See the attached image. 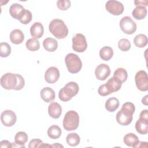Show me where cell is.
Segmentation results:
<instances>
[{
  "instance_id": "cell-1",
  "label": "cell",
  "mask_w": 148,
  "mask_h": 148,
  "mask_svg": "<svg viewBox=\"0 0 148 148\" xmlns=\"http://www.w3.org/2000/svg\"><path fill=\"white\" fill-rule=\"evenodd\" d=\"M1 85L6 90H20L25 86V80L20 74L6 73L1 78Z\"/></svg>"
},
{
  "instance_id": "cell-2",
  "label": "cell",
  "mask_w": 148,
  "mask_h": 148,
  "mask_svg": "<svg viewBox=\"0 0 148 148\" xmlns=\"http://www.w3.org/2000/svg\"><path fill=\"white\" fill-rule=\"evenodd\" d=\"M135 110V107L134 103L130 102H125L122 105L121 109L116 114V121L121 125H129L132 121Z\"/></svg>"
},
{
  "instance_id": "cell-3",
  "label": "cell",
  "mask_w": 148,
  "mask_h": 148,
  "mask_svg": "<svg viewBox=\"0 0 148 148\" xmlns=\"http://www.w3.org/2000/svg\"><path fill=\"white\" fill-rule=\"evenodd\" d=\"M49 29L51 34L58 39H64L68 34V28L63 20L56 18L51 21Z\"/></svg>"
},
{
  "instance_id": "cell-4",
  "label": "cell",
  "mask_w": 148,
  "mask_h": 148,
  "mask_svg": "<svg viewBox=\"0 0 148 148\" xmlns=\"http://www.w3.org/2000/svg\"><path fill=\"white\" fill-rule=\"evenodd\" d=\"M79 90L78 84L76 82H70L59 91V99L64 102L68 101L78 93Z\"/></svg>"
},
{
  "instance_id": "cell-5",
  "label": "cell",
  "mask_w": 148,
  "mask_h": 148,
  "mask_svg": "<svg viewBox=\"0 0 148 148\" xmlns=\"http://www.w3.org/2000/svg\"><path fill=\"white\" fill-rule=\"evenodd\" d=\"M79 124V116L78 113L74 110L67 112L63 119L62 125L66 131H73L77 128Z\"/></svg>"
},
{
  "instance_id": "cell-6",
  "label": "cell",
  "mask_w": 148,
  "mask_h": 148,
  "mask_svg": "<svg viewBox=\"0 0 148 148\" xmlns=\"http://www.w3.org/2000/svg\"><path fill=\"white\" fill-rule=\"evenodd\" d=\"M68 71L71 73H78L82 69V62L79 57L74 53L68 54L65 58Z\"/></svg>"
},
{
  "instance_id": "cell-7",
  "label": "cell",
  "mask_w": 148,
  "mask_h": 148,
  "mask_svg": "<svg viewBox=\"0 0 148 148\" xmlns=\"http://www.w3.org/2000/svg\"><path fill=\"white\" fill-rule=\"evenodd\" d=\"M119 25L121 31L128 35L133 34L137 28L136 23L130 16L123 17L120 21Z\"/></svg>"
},
{
  "instance_id": "cell-8",
  "label": "cell",
  "mask_w": 148,
  "mask_h": 148,
  "mask_svg": "<svg viewBox=\"0 0 148 148\" xmlns=\"http://www.w3.org/2000/svg\"><path fill=\"white\" fill-rule=\"evenodd\" d=\"M87 47V43L84 35L77 33L72 38V49L79 53L84 52Z\"/></svg>"
},
{
  "instance_id": "cell-9",
  "label": "cell",
  "mask_w": 148,
  "mask_h": 148,
  "mask_svg": "<svg viewBox=\"0 0 148 148\" xmlns=\"http://www.w3.org/2000/svg\"><path fill=\"white\" fill-rule=\"evenodd\" d=\"M135 82L139 90L141 91L148 90V77L145 71L140 70L136 72L135 76Z\"/></svg>"
},
{
  "instance_id": "cell-10",
  "label": "cell",
  "mask_w": 148,
  "mask_h": 148,
  "mask_svg": "<svg viewBox=\"0 0 148 148\" xmlns=\"http://www.w3.org/2000/svg\"><path fill=\"white\" fill-rule=\"evenodd\" d=\"M105 8L108 12L114 16L121 14L124 10L123 4L117 1L110 0L106 2Z\"/></svg>"
},
{
  "instance_id": "cell-11",
  "label": "cell",
  "mask_w": 148,
  "mask_h": 148,
  "mask_svg": "<svg viewBox=\"0 0 148 148\" xmlns=\"http://www.w3.org/2000/svg\"><path fill=\"white\" fill-rule=\"evenodd\" d=\"M1 120L2 123L6 127H12L17 121L16 113L11 110H5L1 114Z\"/></svg>"
},
{
  "instance_id": "cell-12",
  "label": "cell",
  "mask_w": 148,
  "mask_h": 148,
  "mask_svg": "<svg viewBox=\"0 0 148 148\" xmlns=\"http://www.w3.org/2000/svg\"><path fill=\"white\" fill-rule=\"evenodd\" d=\"M110 74V69L106 64L98 65L95 70V75L97 79L105 80Z\"/></svg>"
},
{
  "instance_id": "cell-13",
  "label": "cell",
  "mask_w": 148,
  "mask_h": 148,
  "mask_svg": "<svg viewBox=\"0 0 148 148\" xmlns=\"http://www.w3.org/2000/svg\"><path fill=\"white\" fill-rule=\"evenodd\" d=\"M60 77V72L55 66L49 67L45 72V79L46 82L49 84L56 83Z\"/></svg>"
},
{
  "instance_id": "cell-14",
  "label": "cell",
  "mask_w": 148,
  "mask_h": 148,
  "mask_svg": "<svg viewBox=\"0 0 148 148\" xmlns=\"http://www.w3.org/2000/svg\"><path fill=\"white\" fill-rule=\"evenodd\" d=\"M25 9L19 3H13L9 8V13L10 16L16 19L20 20L21 18Z\"/></svg>"
},
{
  "instance_id": "cell-15",
  "label": "cell",
  "mask_w": 148,
  "mask_h": 148,
  "mask_svg": "<svg viewBox=\"0 0 148 148\" xmlns=\"http://www.w3.org/2000/svg\"><path fill=\"white\" fill-rule=\"evenodd\" d=\"M30 33L33 38L39 39L44 33V28L42 23L39 22L34 23L30 28Z\"/></svg>"
},
{
  "instance_id": "cell-16",
  "label": "cell",
  "mask_w": 148,
  "mask_h": 148,
  "mask_svg": "<svg viewBox=\"0 0 148 148\" xmlns=\"http://www.w3.org/2000/svg\"><path fill=\"white\" fill-rule=\"evenodd\" d=\"M48 113L49 116L53 119H58L62 113V108L61 105L56 102H51L48 107Z\"/></svg>"
},
{
  "instance_id": "cell-17",
  "label": "cell",
  "mask_w": 148,
  "mask_h": 148,
  "mask_svg": "<svg viewBox=\"0 0 148 148\" xmlns=\"http://www.w3.org/2000/svg\"><path fill=\"white\" fill-rule=\"evenodd\" d=\"M40 95L41 98L46 102H52L56 97L54 91L49 87L42 88L40 91Z\"/></svg>"
},
{
  "instance_id": "cell-18",
  "label": "cell",
  "mask_w": 148,
  "mask_h": 148,
  "mask_svg": "<svg viewBox=\"0 0 148 148\" xmlns=\"http://www.w3.org/2000/svg\"><path fill=\"white\" fill-rule=\"evenodd\" d=\"M10 40L13 44H21L24 40V35L19 29H13L10 34Z\"/></svg>"
},
{
  "instance_id": "cell-19",
  "label": "cell",
  "mask_w": 148,
  "mask_h": 148,
  "mask_svg": "<svg viewBox=\"0 0 148 148\" xmlns=\"http://www.w3.org/2000/svg\"><path fill=\"white\" fill-rule=\"evenodd\" d=\"M124 143L128 146L137 147L139 140L138 136L133 133H128L125 135L123 138Z\"/></svg>"
},
{
  "instance_id": "cell-20",
  "label": "cell",
  "mask_w": 148,
  "mask_h": 148,
  "mask_svg": "<svg viewBox=\"0 0 148 148\" xmlns=\"http://www.w3.org/2000/svg\"><path fill=\"white\" fill-rule=\"evenodd\" d=\"M106 85L112 93L119 91L121 88L122 83L117 77L113 76L107 81Z\"/></svg>"
},
{
  "instance_id": "cell-21",
  "label": "cell",
  "mask_w": 148,
  "mask_h": 148,
  "mask_svg": "<svg viewBox=\"0 0 148 148\" xmlns=\"http://www.w3.org/2000/svg\"><path fill=\"white\" fill-rule=\"evenodd\" d=\"M43 46L46 51L53 52L56 51L58 47V42L54 38H47L43 40Z\"/></svg>"
},
{
  "instance_id": "cell-22",
  "label": "cell",
  "mask_w": 148,
  "mask_h": 148,
  "mask_svg": "<svg viewBox=\"0 0 148 148\" xmlns=\"http://www.w3.org/2000/svg\"><path fill=\"white\" fill-rule=\"evenodd\" d=\"M135 129L140 134H147L148 132V120L139 119L135 123Z\"/></svg>"
},
{
  "instance_id": "cell-23",
  "label": "cell",
  "mask_w": 148,
  "mask_h": 148,
  "mask_svg": "<svg viewBox=\"0 0 148 148\" xmlns=\"http://www.w3.org/2000/svg\"><path fill=\"white\" fill-rule=\"evenodd\" d=\"M119 101L116 97L108 98L105 104V109L109 112H113L117 110L119 106Z\"/></svg>"
},
{
  "instance_id": "cell-24",
  "label": "cell",
  "mask_w": 148,
  "mask_h": 148,
  "mask_svg": "<svg viewBox=\"0 0 148 148\" xmlns=\"http://www.w3.org/2000/svg\"><path fill=\"white\" fill-rule=\"evenodd\" d=\"M132 15L137 20H140L145 18L147 15V9L144 6H136L132 11Z\"/></svg>"
},
{
  "instance_id": "cell-25",
  "label": "cell",
  "mask_w": 148,
  "mask_h": 148,
  "mask_svg": "<svg viewBox=\"0 0 148 148\" xmlns=\"http://www.w3.org/2000/svg\"><path fill=\"white\" fill-rule=\"evenodd\" d=\"M113 56V50L111 47L104 46L99 50L100 58L104 61L110 60Z\"/></svg>"
},
{
  "instance_id": "cell-26",
  "label": "cell",
  "mask_w": 148,
  "mask_h": 148,
  "mask_svg": "<svg viewBox=\"0 0 148 148\" xmlns=\"http://www.w3.org/2000/svg\"><path fill=\"white\" fill-rule=\"evenodd\" d=\"M48 136L53 139H57L61 135L62 131L60 127L57 125H51L47 130Z\"/></svg>"
},
{
  "instance_id": "cell-27",
  "label": "cell",
  "mask_w": 148,
  "mask_h": 148,
  "mask_svg": "<svg viewBox=\"0 0 148 148\" xmlns=\"http://www.w3.org/2000/svg\"><path fill=\"white\" fill-rule=\"evenodd\" d=\"M66 142L70 146H76L80 143V138L77 134L72 132L68 134L66 137Z\"/></svg>"
},
{
  "instance_id": "cell-28",
  "label": "cell",
  "mask_w": 148,
  "mask_h": 148,
  "mask_svg": "<svg viewBox=\"0 0 148 148\" xmlns=\"http://www.w3.org/2000/svg\"><path fill=\"white\" fill-rule=\"evenodd\" d=\"M134 45L139 48L145 47L147 44V37L143 34H140L135 36L134 39Z\"/></svg>"
},
{
  "instance_id": "cell-29",
  "label": "cell",
  "mask_w": 148,
  "mask_h": 148,
  "mask_svg": "<svg viewBox=\"0 0 148 148\" xmlns=\"http://www.w3.org/2000/svg\"><path fill=\"white\" fill-rule=\"evenodd\" d=\"M28 136L27 133L23 131H19L16 133L14 136V142L25 147V143L28 141Z\"/></svg>"
},
{
  "instance_id": "cell-30",
  "label": "cell",
  "mask_w": 148,
  "mask_h": 148,
  "mask_svg": "<svg viewBox=\"0 0 148 148\" xmlns=\"http://www.w3.org/2000/svg\"><path fill=\"white\" fill-rule=\"evenodd\" d=\"M25 46L28 50L31 51H37L40 48V43L38 39L35 38H31L27 40Z\"/></svg>"
},
{
  "instance_id": "cell-31",
  "label": "cell",
  "mask_w": 148,
  "mask_h": 148,
  "mask_svg": "<svg viewBox=\"0 0 148 148\" xmlns=\"http://www.w3.org/2000/svg\"><path fill=\"white\" fill-rule=\"evenodd\" d=\"M113 76L117 77L123 83L126 81L128 77V73L127 71L123 68H118L114 72Z\"/></svg>"
},
{
  "instance_id": "cell-32",
  "label": "cell",
  "mask_w": 148,
  "mask_h": 148,
  "mask_svg": "<svg viewBox=\"0 0 148 148\" xmlns=\"http://www.w3.org/2000/svg\"><path fill=\"white\" fill-rule=\"evenodd\" d=\"M10 53V46L6 42H1L0 43V56L1 57H7Z\"/></svg>"
},
{
  "instance_id": "cell-33",
  "label": "cell",
  "mask_w": 148,
  "mask_h": 148,
  "mask_svg": "<svg viewBox=\"0 0 148 148\" xmlns=\"http://www.w3.org/2000/svg\"><path fill=\"white\" fill-rule=\"evenodd\" d=\"M131 43L127 39H121L118 42V47L122 51H127L131 49Z\"/></svg>"
},
{
  "instance_id": "cell-34",
  "label": "cell",
  "mask_w": 148,
  "mask_h": 148,
  "mask_svg": "<svg viewBox=\"0 0 148 148\" xmlns=\"http://www.w3.org/2000/svg\"><path fill=\"white\" fill-rule=\"evenodd\" d=\"M32 18V13L29 10L25 9L24 12L19 21L23 24H27L31 21Z\"/></svg>"
},
{
  "instance_id": "cell-35",
  "label": "cell",
  "mask_w": 148,
  "mask_h": 148,
  "mask_svg": "<svg viewBox=\"0 0 148 148\" xmlns=\"http://www.w3.org/2000/svg\"><path fill=\"white\" fill-rule=\"evenodd\" d=\"M71 1L68 0H58L57 2V6L61 10H66L71 7Z\"/></svg>"
},
{
  "instance_id": "cell-36",
  "label": "cell",
  "mask_w": 148,
  "mask_h": 148,
  "mask_svg": "<svg viewBox=\"0 0 148 148\" xmlns=\"http://www.w3.org/2000/svg\"><path fill=\"white\" fill-rule=\"evenodd\" d=\"M98 92L101 96H102V97H105L112 94L111 91H110L109 88L107 87L106 84H102L99 87L98 89Z\"/></svg>"
},
{
  "instance_id": "cell-37",
  "label": "cell",
  "mask_w": 148,
  "mask_h": 148,
  "mask_svg": "<svg viewBox=\"0 0 148 148\" xmlns=\"http://www.w3.org/2000/svg\"><path fill=\"white\" fill-rule=\"evenodd\" d=\"M42 143H43V142L42 140L39 139H34L29 142L28 144V147L29 148L39 147Z\"/></svg>"
},
{
  "instance_id": "cell-38",
  "label": "cell",
  "mask_w": 148,
  "mask_h": 148,
  "mask_svg": "<svg viewBox=\"0 0 148 148\" xmlns=\"http://www.w3.org/2000/svg\"><path fill=\"white\" fill-rule=\"evenodd\" d=\"M0 147L3 148V147H13V144L12 143L10 142L9 141L7 140H3L1 141L0 142Z\"/></svg>"
},
{
  "instance_id": "cell-39",
  "label": "cell",
  "mask_w": 148,
  "mask_h": 148,
  "mask_svg": "<svg viewBox=\"0 0 148 148\" xmlns=\"http://www.w3.org/2000/svg\"><path fill=\"white\" fill-rule=\"evenodd\" d=\"M148 1L147 0L146 1H134V3L135 5L136 6H147Z\"/></svg>"
},
{
  "instance_id": "cell-40",
  "label": "cell",
  "mask_w": 148,
  "mask_h": 148,
  "mask_svg": "<svg viewBox=\"0 0 148 148\" xmlns=\"http://www.w3.org/2000/svg\"><path fill=\"white\" fill-rule=\"evenodd\" d=\"M147 109H145L143 110L139 115V119H143V120H148V114H147Z\"/></svg>"
},
{
  "instance_id": "cell-41",
  "label": "cell",
  "mask_w": 148,
  "mask_h": 148,
  "mask_svg": "<svg viewBox=\"0 0 148 148\" xmlns=\"http://www.w3.org/2000/svg\"><path fill=\"white\" fill-rule=\"evenodd\" d=\"M137 147H147V142L139 141Z\"/></svg>"
},
{
  "instance_id": "cell-42",
  "label": "cell",
  "mask_w": 148,
  "mask_h": 148,
  "mask_svg": "<svg viewBox=\"0 0 148 148\" xmlns=\"http://www.w3.org/2000/svg\"><path fill=\"white\" fill-rule=\"evenodd\" d=\"M147 97H148V95H146L142 99V103L143 104H144L145 105H146V106L147 105Z\"/></svg>"
},
{
  "instance_id": "cell-43",
  "label": "cell",
  "mask_w": 148,
  "mask_h": 148,
  "mask_svg": "<svg viewBox=\"0 0 148 148\" xmlns=\"http://www.w3.org/2000/svg\"><path fill=\"white\" fill-rule=\"evenodd\" d=\"M51 147H63V146L61 145H60L58 143H54L53 145H51Z\"/></svg>"
}]
</instances>
